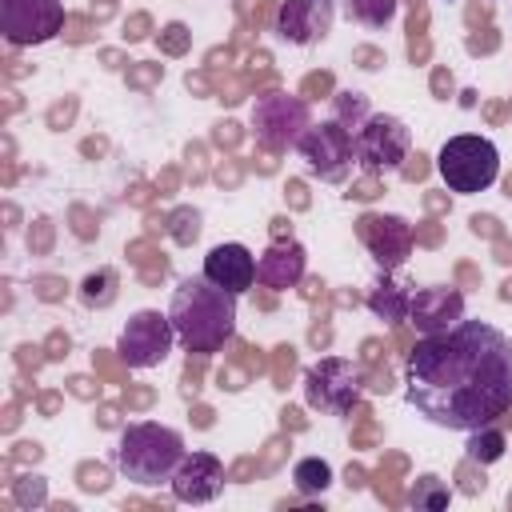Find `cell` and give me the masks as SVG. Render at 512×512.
Returning a JSON list of instances; mask_svg holds the SVG:
<instances>
[{
  "instance_id": "5bb4252c",
  "label": "cell",
  "mask_w": 512,
  "mask_h": 512,
  "mask_svg": "<svg viewBox=\"0 0 512 512\" xmlns=\"http://www.w3.org/2000/svg\"><path fill=\"white\" fill-rule=\"evenodd\" d=\"M276 32L288 44H316L332 32V0H284L276 12Z\"/></svg>"
},
{
  "instance_id": "5b68a950",
  "label": "cell",
  "mask_w": 512,
  "mask_h": 512,
  "mask_svg": "<svg viewBox=\"0 0 512 512\" xmlns=\"http://www.w3.org/2000/svg\"><path fill=\"white\" fill-rule=\"evenodd\" d=\"M360 392H364V368L356 360L324 356L304 372V404L316 412L344 416L360 404Z\"/></svg>"
},
{
  "instance_id": "8fae6325",
  "label": "cell",
  "mask_w": 512,
  "mask_h": 512,
  "mask_svg": "<svg viewBox=\"0 0 512 512\" xmlns=\"http://www.w3.org/2000/svg\"><path fill=\"white\" fill-rule=\"evenodd\" d=\"M464 320V296L448 284H428V288H416L412 292V304H408V324L420 332V336H436V332H448Z\"/></svg>"
},
{
  "instance_id": "7c38bea8",
  "label": "cell",
  "mask_w": 512,
  "mask_h": 512,
  "mask_svg": "<svg viewBox=\"0 0 512 512\" xmlns=\"http://www.w3.org/2000/svg\"><path fill=\"white\" fill-rule=\"evenodd\" d=\"M168 488H172V496L180 504H208V500H216L220 488H224L220 456H212V452H184V460L172 472Z\"/></svg>"
},
{
  "instance_id": "7402d4cb",
  "label": "cell",
  "mask_w": 512,
  "mask_h": 512,
  "mask_svg": "<svg viewBox=\"0 0 512 512\" xmlns=\"http://www.w3.org/2000/svg\"><path fill=\"white\" fill-rule=\"evenodd\" d=\"M408 500H412V508H428V512H440V508H448V488H444L436 476H420Z\"/></svg>"
},
{
  "instance_id": "8992f818",
  "label": "cell",
  "mask_w": 512,
  "mask_h": 512,
  "mask_svg": "<svg viewBox=\"0 0 512 512\" xmlns=\"http://www.w3.org/2000/svg\"><path fill=\"white\" fill-rule=\"evenodd\" d=\"M308 104L288 92H264L252 104V132L264 152H288L308 132Z\"/></svg>"
},
{
  "instance_id": "277c9868",
  "label": "cell",
  "mask_w": 512,
  "mask_h": 512,
  "mask_svg": "<svg viewBox=\"0 0 512 512\" xmlns=\"http://www.w3.org/2000/svg\"><path fill=\"white\" fill-rule=\"evenodd\" d=\"M436 172L448 184V192L472 196V192H484V188L496 184V176H500V152H496V144L488 136L460 132V136H448L440 144Z\"/></svg>"
},
{
  "instance_id": "d6986e66",
  "label": "cell",
  "mask_w": 512,
  "mask_h": 512,
  "mask_svg": "<svg viewBox=\"0 0 512 512\" xmlns=\"http://www.w3.org/2000/svg\"><path fill=\"white\" fill-rule=\"evenodd\" d=\"M292 484H296L300 496H324L328 484H332V468H328V460H320V456H304V460H296V468H292Z\"/></svg>"
},
{
  "instance_id": "ffe728a7",
  "label": "cell",
  "mask_w": 512,
  "mask_h": 512,
  "mask_svg": "<svg viewBox=\"0 0 512 512\" xmlns=\"http://www.w3.org/2000/svg\"><path fill=\"white\" fill-rule=\"evenodd\" d=\"M400 0H348V20L364 24V28H384L396 20Z\"/></svg>"
},
{
  "instance_id": "7a4b0ae2",
  "label": "cell",
  "mask_w": 512,
  "mask_h": 512,
  "mask_svg": "<svg viewBox=\"0 0 512 512\" xmlns=\"http://www.w3.org/2000/svg\"><path fill=\"white\" fill-rule=\"evenodd\" d=\"M168 320L176 328V340L188 352H200V356L220 352L236 332V292L212 284L204 272L184 276L172 288Z\"/></svg>"
},
{
  "instance_id": "44dd1931",
  "label": "cell",
  "mask_w": 512,
  "mask_h": 512,
  "mask_svg": "<svg viewBox=\"0 0 512 512\" xmlns=\"http://www.w3.org/2000/svg\"><path fill=\"white\" fill-rule=\"evenodd\" d=\"M332 104H336V116H332V120H340L348 132H356V128L372 116V112H368V100H364L360 92H348V88H344V92H336V96H332Z\"/></svg>"
},
{
  "instance_id": "2e32d148",
  "label": "cell",
  "mask_w": 512,
  "mask_h": 512,
  "mask_svg": "<svg viewBox=\"0 0 512 512\" xmlns=\"http://www.w3.org/2000/svg\"><path fill=\"white\" fill-rule=\"evenodd\" d=\"M304 264H308V252H304L296 240H276V244H268V248L260 252V260H256V280H260L264 288H272V292H284V288L300 284Z\"/></svg>"
},
{
  "instance_id": "ba28073f",
  "label": "cell",
  "mask_w": 512,
  "mask_h": 512,
  "mask_svg": "<svg viewBox=\"0 0 512 512\" xmlns=\"http://www.w3.org/2000/svg\"><path fill=\"white\" fill-rule=\"evenodd\" d=\"M176 344V328L168 320V312H156V308H140L128 316V324L120 328V340H116V352L128 368H156L168 360Z\"/></svg>"
},
{
  "instance_id": "6da1fadb",
  "label": "cell",
  "mask_w": 512,
  "mask_h": 512,
  "mask_svg": "<svg viewBox=\"0 0 512 512\" xmlns=\"http://www.w3.org/2000/svg\"><path fill=\"white\" fill-rule=\"evenodd\" d=\"M404 384L408 404L436 428L472 432L496 424L512 408V340L484 320L420 336L408 352Z\"/></svg>"
},
{
  "instance_id": "9a60e30c",
  "label": "cell",
  "mask_w": 512,
  "mask_h": 512,
  "mask_svg": "<svg viewBox=\"0 0 512 512\" xmlns=\"http://www.w3.org/2000/svg\"><path fill=\"white\" fill-rule=\"evenodd\" d=\"M204 276L228 292H248L256 284V256L244 244H216L204 256Z\"/></svg>"
},
{
  "instance_id": "4fadbf2b",
  "label": "cell",
  "mask_w": 512,
  "mask_h": 512,
  "mask_svg": "<svg viewBox=\"0 0 512 512\" xmlns=\"http://www.w3.org/2000/svg\"><path fill=\"white\" fill-rule=\"evenodd\" d=\"M360 240L372 248L376 264L384 272H392L412 252V224L404 216H364L360 220Z\"/></svg>"
},
{
  "instance_id": "52a82bcc",
  "label": "cell",
  "mask_w": 512,
  "mask_h": 512,
  "mask_svg": "<svg viewBox=\"0 0 512 512\" xmlns=\"http://www.w3.org/2000/svg\"><path fill=\"white\" fill-rule=\"evenodd\" d=\"M352 148H356V160L368 168V172H396L404 160H408V148H412V132L400 116H388V112H372L356 132H352Z\"/></svg>"
},
{
  "instance_id": "3957f363",
  "label": "cell",
  "mask_w": 512,
  "mask_h": 512,
  "mask_svg": "<svg viewBox=\"0 0 512 512\" xmlns=\"http://www.w3.org/2000/svg\"><path fill=\"white\" fill-rule=\"evenodd\" d=\"M184 460V440L176 428L168 424H152V420H140V424H128L120 432V444H116V468L140 484V488H160L172 480V472L180 468Z\"/></svg>"
},
{
  "instance_id": "e0dca14e",
  "label": "cell",
  "mask_w": 512,
  "mask_h": 512,
  "mask_svg": "<svg viewBox=\"0 0 512 512\" xmlns=\"http://www.w3.org/2000/svg\"><path fill=\"white\" fill-rule=\"evenodd\" d=\"M408 304H412V292L408 288H400L396 280H380V284H372V292H368V308H372V316L376 320H384V324H404L408 320Z\"/></svg>"
},
{
  "instance_id": "603a6c76",
  "label": "cell",
  "mask_w": 512,
  "mask_h": 512,
  "mask_svg": "<svg viewBox=\"0 0 512 512\" xmlns=\"http://www.w3.org/2000/svg\"><path fill=\"white\" fill-rule=\"evenodd\" d=\"M196 232H200V212L180 208V212L172 216V236H176L180 244H188V240H196Z\"/></svg>"
},
{
  "instance_id": "9c48e42d",
  "label": "cell",
  "mask_w": 512,
  "mask_h": 512,
  "mask_svg": "<svg viewBox=\"0 0 512 512\" xmlns=\"http://www.w3.org/2000/svg\"><path fill=\"white\" fill-rule=\"evenodd\" d=\"M300 160L308 164L312 176L328 180V184H340L356 160V148H352V132L340 124V120H320V124H308V132L300 136L296 144Z\"/></svg>"
},
{
  "instance_id": "30bf717a",
  "label": "cell",
  "mask_w": 512,
  "mask_h": 512,
  "mask_svg": "<svg viewBox=\"0 0 512 512\" xmlns=\"http://www.w3.org/2000/svg\"><path fill=\"white\" fill-rule=\"evenodd\" d=\"M64 28V0H0V32L12 48L48 44Z\"/></svg>"
},
{
  "instance_id": "ac0fdd59",
  "label": "cell",
  "mask_w": 512,
  "mask_h": 512,
  "mask_svg": "<svg viewBox=\"0 0 512 512\" xmlns=\"http://www.w3.org/2000/svg\"><path fill=\"white\" fill-rule=\"evenodd\" d=\"M504 448H508V440H504V432H500L496 424L472 428V432H468V444H464L468 460H476V464H496V460L504 456Z\"/></svg>"
}]
</instances>
